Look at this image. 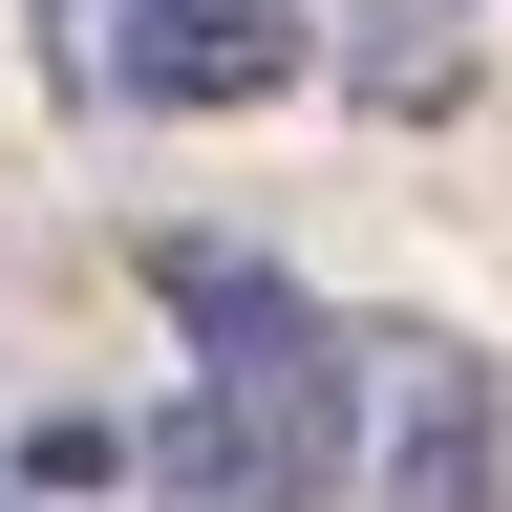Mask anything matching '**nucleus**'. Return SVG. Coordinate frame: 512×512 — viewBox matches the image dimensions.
Masks as SVG:
<instances>
[{
  "label": "nucleus",
  "instance_id": "1",
  "mask_svg": "<svg viewBox=\"0 0 512 512\" xmlns=\"http://www.w3.org/2000/svg\"><path fill=\"white\" fill-rule=\"evenodd\" d=\"M150 278H171L192 342H214L171 384V427H150V512H342L363 491V342L299 278L214 256V235H192V256L150 235Z\"/></svg>",
  "mask_w": 512,
  "mask_h": 512
},
{
  "label": "nucleus",
  "instance_id": "2",
  "mask_svg": "<svg viewBox=\"0 0 512 512\" xmlns=\"http://www.w3.org/2000/svg\"><path fill=\"white\" fill-rule=\"evenodd\" d=\"M363 512H512V384L448 320H363Z\"/></svg>",
  "mask_w": 512,
  "mask_h": 512
},
{
  "label": "nucleus",
  "instance_id": "3",
  "mask_svg": "<svg viewBox=\"0 0 512 512\" xmlns=\"http://www.w3.org/2000/svg\"><path fill=\"white\" fill-rule=\"evenodd\" d=\"M43 22H64V86L86 107H278L320 64L299 0H43Z\"/></svg>",
  "mask_w": 512,
  "mask_h": 512
},
{
  "label": "nucleus",
  "instance_id": "4",
  "mask_svg": "<svg viewBox=\"0 0 512 512\" xmlns=\"http://www.w3.org/2000/svg\"><path fill=\"white\" fill-rule=\"evenodd\" d=\"M299 22L342 64V107H384V128H448L491 86V0H299Z\"/></svg>",
  "mask_w": 512,
  "mask_h": 512
},
{
  "label": "nucleus",
  "instance_id": "5",
  "mask_svg": "<svg viewBox=\"0 0 512 512\" xmlns=\"http://www.w3.org/2000/svg\"><path fill=\"white\" fill-rule=\"evenodd\" d=\"M0 512H43V491H22V470H0Z\"/></svg>",
  "mask_w": 512,
  "mask_h": 512
}]
</instances>
